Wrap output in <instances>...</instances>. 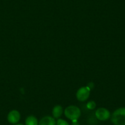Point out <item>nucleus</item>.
I'll return each instance as SVG.
<instances>
[{
	"label": "nucleus",
	"mask_w": 125,
	"mask_h": 125,
	"mask_svg": "<svg viewBox=\"0 0 125 125\" xmlns=\"http://www.w3.org/2000/svg\"><path fill=\"white\" fill-rule=\"evenodd\" d=\"M111 121L115 125H125V107L116 109L112 115Z\"/></svg>",
	"instance_id": "1"
},
{
	"label": "nucleus",
	"mask_w": 125,
	"mask_h": 125,
	"mask_svg": "<svg viewBox=\"0 0 125 125\" xmlns=\"http://www.w3.org/2000/svg\"><path fill=\"white\" fill-rule=\"evenodd\" d=\"M64 115L69 120L74 121L77 120L81 115L80 109L75 105H70L64 110Z\"/></svg>",
	"instance_id": "2"
},
{
	"label": "nucleus",
	"mask_w": 125,
	"mask_h": 125,
	"mask_svg": "<svg viewBox=\"0 0 125 125\" xmlns=\"http://www.w3.org/2000/svg\"><path fill=\"white\" fill-rule=\"evenodd\" d=\"M90 90L88 86H83L77 91L76 93L77 99L79 101L83 102L88 98L90 93Z\"/></svg>",
	"instance_id": "3"
},
{
	"label": "nucleus",
	"mask_w": 125,
	"mask_h": 125,
	"mask_svg": "<svg viewBox=\"0 0 125 125\" xmlns=\"http://www.w3.org/2000/svg\"><path fill=\"white\" fill-rule=\"evenodd\" d=\"M96 117L101 121H105L110 117V113L105 108H99L95 112Z\"/></svg>",
	"instance_id": "4"
},
{
	"label": "nucleus",
	"mask_w": 125,
	"mask_h": 125,
	"mask_svg": "<svg viewBox=\"0 0 125 125\" xmlns=\"http://www.w3.org/2000/svg\"><path fill=\"white\" fill-rule=\"evenodd\" d=\"M20 119V114L19 111L13 110L9 113L8 115V120L12 124H16L19 121Z\"/></svg>",
	"instance_id": "5"
},
{
	"label": "nucleus",
	"mask_w": 125,
	"mask_h": 125,
	"mask_svg": "<svg viewBox=\"0 0 125 125\" xmlns=\"http://www.w3.org/2000/svg\"><path fill=\"white\" fill-rule=\"evenodd\" d=\"M38 125H56V123L53 118L47 116H44L40 120Z\"/></svg>",
	"instance_id": "6"
},
{
	"label": "nucleus",
	"mask_w": 125,
	"mask_h": 125,
	"mask_svg": "<svg viewBox=\"0 0 125 125\" xmlns=\"http://www.w3.org/2000/svg\"><path fill=\"white\" fill-rule=\"evenodd\" d=\"M62 112H63V109L61 105H57L55 106L53 109L52 110V114L53 116L55 118H58L60 116L62 115Z\"/></svg>",
	"instance_id": "7"
},
{
	"label": "nucleus",
	"mask_w": 125,
	"mask_h": 125,
	"mask_svg": "<svg viewBox=\"0 0 125 125\" xmlns=\"http://www.w3.org/2000/svg\"><path fill=\"white\" fill-rule=\"evenodd\" d=\"M38 119L34 116H29L25 120V125H38Z\"/></svg>",
	"instance_id": "8"
},
{
	"label": "nucleus",
	"mask_w": 125,
	"mask_h": 125,
	"mask_svg": "<svg viewBox=\"0 0 125 125\" xmlns=\"http://www.w3.org/2000/svg\"><path fill=\"white\" fill-rule=\"evenodd\" d=\"M87 107L90 110H92V109H94L96 106V104L95 103L94 101H90L86 105Z\"/></svg>",
	"instance_id": "9"
},
{
	"label": "nucleus",
	"mask_w": 125,
	"mask_h": 125,
	"mask_svg": "<svg viewBox=\"0 0 125 125\" xmlns=\"http://www.w3.org/2000/svg\"><path fill=\"white\" fill-rule=\"evenodd\" d=\"M56 125H69V123L62 119H59L56 122Z\"/></svg>",
	"instance_id": "10"
},
{
	"label": "nucleus",
	"mask_w": 125,
	"mask_h": 125,
	"mask_svg": "<svg viewBox=\"0 0 125 125\" xmlns=\"http://www.w3.org/2000/svg\"><path fill=\"white\" fill-rule=\"evenodd\" d=\"M71 125H79V123H78L77 120H74V121H73V122H72Z\"/></svg>",
	"instance_id": "11"
},
{
	"label": "nucleus",
	"mask_w": 125,
	"mask_h": 125,
	"mask_svg": "<svg viewBox=\"0 0 125 125\" xmlns=\"http://www.w3.org/2000/svg\"><path fill=\"white\" fill-rule=\"evenodd\" d=\"M23 125V124H16V125Z\"/></svg>",
	"instance_id": "12"
}]
</instances>
